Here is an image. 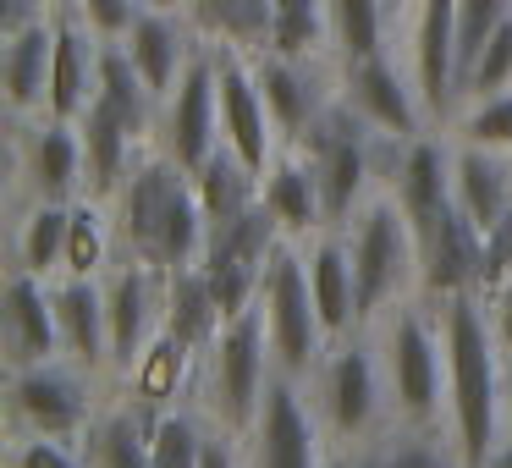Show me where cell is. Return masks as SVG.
<instances>
[{
    "instance_id": "24",
    "label": "cell",
    "mask_w": 512,
    "mask_h": 468,
    "mask_svg": "<svg viewBox=\"0 0 512 468\" xmlns=\"http://www.w3.org/2000/svg\"><path fill=\"white\" fill-rule=\"evenodd\" d=\"M50 61H56V17H39V23L6 34L0 83H6V105H12V116H45Z\"/></svg>"
},
{
    "instance_id": "15",
    "label": "cell",
    "mask_w": 512,
    "mask_h": 468,
    "mask_svg": "<svg viewBox=\"0 0 512 468\" xmlns=\"http://www.w3.org/2000/svg\"><path fill=\"white\" fill-rule=\"evenodd\" d=\"M17 171H23L28 193L45 204H72L89 193V171H83V133L78 122H56L39 116L17 144Z\"/></svg>"
},
{
    "instance_id": "40",
    "label": "cell",
    "mask_w": 512,
    "mask_h": 468,
    "mask_svg": "<svg viewBox=\"0 0 512 468\" xmlns=\"http://www.w3.org/2000/svg\"><path fill=\"white\" fill-rule=\"evenodd\" d=\"M138 0H78V17L94 28L100 39H127V28L138 23Z\"/></svg>"
},
{
    "instance_id": "22",
    "label": "cell",
    "mask_w": 512,
    "mask_h": 468,
    "mask_svg": "<svg viewBox=\"0 0 512 468\" xmlns=\"http://www.w3.org/2000/svg\"><path fill=\"white\" fill-rule=\"evenodd\" d=\"M149 435H155V419H149L138 402H127L122 391H116V397H105L100 413L89 419L78 452H83L89 468H155V446H149Z\"/></svg>"
},
{
    "instance_id": "36",
    "label": "cell",
    "mask_w": 512,
    "mask_h": 468,
    "mask_svg": "<svg viewBox=\"0 0 512 468\" xmlns=\"http://www.w3.org/2000/svg\"><path fill=\"white\" fill-rule=\"evenodd\" d=\"M457 144L490 149V155H512V89L485 94V100H468V111H457Z\"/></svg>"
},
{
    "instance_id": "17",
    "label": "cell",
    "mask_w": 512,
    "mask_h": 468,
    "mask_svg": "<svg viewBox=\"0 0 512 468\" xmlns=\"http://www.w3.org/2000/svg\"><path fill=\"white\" fill-rule=\"evenodd\" d=\"M193 386H199V353L177 331H166V325L149 336L144 358L116 380V391L127 402H138L149 419H160L166 408H182V397H193Z\"/></svg>"
},
{
    "instance_id": "43",
    "label": "cell",
    "mask_w": 512,
    "mask_h": 468,
    "mask_svg": "<svg viewBox=\"0 0 512 468\" xmlns=\"http://www.w3.org/2000/svg\"><path fill=\"white\" fill-rule=\"evenodd\" d=\"M39 17L45 12H39L34 0H6V12H0V39L17 34V28H28V23H39Z\"/></svg>"
},
{
    "instance_id": "20",
    "label": "cell",
    "mask_w": 512,
    "mask_h": 468,
    "mask_svg": "<svg viewBox=\"0 0 512 468\" xmlns=\"http://www.w3.org/2000/svg\"><path fill=\"white\" fill-rule=\"evenodd\" d=\"M303 265H309V292H314V309H320L325 331L347 336V331H364V314H358V281H353V254H347V237L342 226H325L320 237L303 243Z\"/></svg>"
},
{
    "instance_id": "5",
    "label": "cell",
    "mask_w": 512,
    "mask_h": 468,
    "mask_svg": "<svg viewBox=\"0 0 512 468\" xmlns=\"http://www.w3.org/2000/svg\"><path fill=\"white\" fill-rule=\"evenodd\" d=\"M276 375L270 364V336H265V314L243 309L221 325L210 347L199 353V386H193V408L226 435H248L259 419V402H265V386Z\"/></svg>"
},
{
    "instance_id": "31",
    "label": "cell",
    "mask_w": 512,
    "mask_h": 468,
    "mask_svg": "<svg viewBox=\"0 0 512 468\" xmlns=\"http://www.w3.org/2000/svg\"><path fill=\"white\" fill-rule=\"evenodd\" d=\"M111 248H122V243H116V221H105V199H94V193L72 199L67 270L61 276H105L111 270Z\"/></svg>"
},
{
    "instance_id": "46",
    "label": "cell",
    "mask_w": 512,
    "mask_h": 468,
    "mask_svg": "<svg viewBox=\"0 0 512 468\" xmlns=\"http://www.w3.org/2000/svg\"><path fill=\"white\" fill-rule=\"evenodd\" d=\"M144 12H177V6H193V0H138Z\"/></svg>"
},
{
    "instance_id": "37",
    "label": "cell",
    "mask_w": 512,
    "mask_h": 468,
    "mask_svg": "<svg viewBox=\"0 0 512 468\" xmlns=\"http://www.w3.org/2000/svg\"><path fill=\"white\" fill-rule=\"evenodd\" d=\"M512 89V17L490 34V45L479 50V61L468 67L463 78V100H485V94Z\"/></svg>"
},
{
    "instance_id": "39",
    "label": "cell",
    "mask_w": 512,
    "mask_h": 468,
    "mask_svg": "<svg viewBox=\"0 0 512 468\" xmlns=\"http://www.w3.org/2000/svg\"><path fill=\"white\" fill-rule=\"evenodd\" d=\"M6 468H89L78 441H56V435H12L6 446Z\"/></svg>"
},
{
    "instance_id": "18",
    "label": "cell",
    "mask_w": 512,
    "mask_h": 468,
    "mask_svg": "<svg viewBox=\"0 0 512 468\" xmlns=\"http://www.w3.org/2000/svg\"><path fill=\"white\" fill-rule=\"evenodd\" d=\"M56 320L61 353L72 364L111 380V320H105V276H56Z\"/></svg>"
},
{
    "instance_id": "44",
    "label": "cell",
    "mask_w": 512,
    "mask_h": 468,
    "mask_svg": "<svg viewBox=\"0 0 512 468\" xmlns=\"http://www.w3.org/2000/svg\"><path fill=\"white\" fill-rule=\"evenodd\" d=\"M501 424H507V441H512V353H507V397H501Z\"/></svg>"
},
{
    "instance_id": "28",
    "label": "cell",
    "mask_w": 512,
    "mask_h": 468,
    "mask_svg": "<svg viewBox=\"0 0 512 468\" xmlns=\"http://www.w3.org/2000/svg\"><path fill=\"white\" fill-rule=\"evenodd\" d=\"M193 17L210 45H232L243 56H265L276 34V0H193Z\"/></svg>"
},
{
    "instance_id": "10",
    "label": "cell",
    "mask_w": 512,
    "mask_h": 468,
    "mask_svg": "<svg viewBox=\"0 0 512 468\" xmlns=\"http://www.w3.org/2000/svg\"><path fill=\"white\" fill-rule=\"evenodd\" d=\"M210 56H215V94H221V138H226V149L265 182L270 160L281 155V144H276L281 133H276V122H270L265 94H259L254 56H243V50H232V45H210Z\"/></svg>"
},
{
    "instance_id": "6",
    "label": "cell",
    "mask_w": 512,
    "mask_h": 468,
    "mask_svg": "<svg viewBox=\"0 0 512 468\" xmlns=\"http://www.w3.org/2000/svg\"><path fill=\"white\" fill-rule=\"evenodd\" d=\"M347 254H353V281H358V314L364 325L386 320L397 303L419 298V232L397 193L380 188L353 221L342 226Z\"/></svg>"
},
{
    "instance_id": "32",
    "label": "cell",
    "mask_w": 512,
    "mask_h": 468,
    "mask_svg": "<svg viewBox=\"0 0 512 468\" xmlns=\"http://www.w3.org/2000/svg\"><path fill=\"white\" fill-rule=\"evenodd\" d=\"M380 468H463L452 430H419V424H391L375 441Z\"/></svg>"
},
{
    "instance_id": "16",
    "label": "cell",
    "mask_w": 512,
    "mask_h": 468,
    "mask_svg": "<svg viewBox=\"0 0 512 468\" xmlns=\"http://www.w3.org/2000/svg\"><path fill=\"white\" fill-rule=\"evenodd\" d=\"M342 100L353 105V111L364 116L369 127H380V133H391V138H419V133H430V116H424L419 83L402 78V72L386 61V50L347 67Z\"/></svg>"
},
{
    "instance_id": "21",
    "label": "cell",
    "mask_w": 512,
    "mask_h": 468,
    "mask_svg": "<svg viewBox=\"0 0 512 468\" xmlns=\"http://www.w3.org/2000/svg\"><path fill=\"white\" fill-rule=\"evenodd\" d=\"M254 78H259V94H265L270 105V122H276L281 144H303V133H309L314 122H320V111L336 100V94L320 89V78H314L303 61H287V56H254Z\"/></svg>"
},
{
    "instance_id": "29",
    "label": "cell",
    "mask_w": 512,
    "mask_h": 468,
    "mask_svg": "<svg viewBox=\"0 0 512 468\" xmlns=\"http://www.w3.org/2000/svg\"><path fill=\"white\" fill-rule=\"evenodd\" d=\"M193 188H199V204H204V221L210 226H226V221H237V215H248L259 204V177L226 144L193 171Z\"/></svg>"
},
{
    "instance_id": "42",
    "label": "cell",
    "mask_w": 512,
    "mask_h": 468,
    "mask_svg": "<svg viewBox=\"0 0 512 468\" xmlns=\"http://www.w3.org/2000/svg\"><path fill=\"white\" fill-rule=\"evenodd\" d=\"M485 309H490V325H496V342L512 353V276H507V281H501V287L485 298Z\"/></svg>"
},
{
    "instance_id": "38",
    "label": "cell",
    "mask_w": 512,
    "mask_h": 468,
    "mask_svg": "<svg viewBox=\"0 0 512 468\" xmlns=\"http://www.w3.org/2000/svg\"><path fill=\"white\" fill-rule=\"evenodd\" d=\"M512 17V0H457V39H463V78L479 61V50L490 45L501 23Z\"/></svg>"
},
{
    "instance_id": "35",
    "label": "cell",
    "mask_w": 512,
    "mask_h": 468,
    "mask_svg": "<svg viewBox=\"0 0 512 468\" xmlns=\"http://www.w3.org/2000/svg\"><path fill=\"white\" fill-rule=\"evenodd\" d=\"M380 28H386V0H331V39L347 67L380 56Z\"/></svg>"
},
{
    "instance_id": "30",
    "label": "cell",
    "mask_w": 512,
    "mask_h": 468,
    "mask_svg": "<svg viewBox=\"0 0 512 468\" xmlns=\"http://www.w3.org/2000/svg\"><path fill=\"white\" fill-rule=\"evenodd\" d=\"M67 226H72V204H45L34 199L28 221L17 226V270L56 281L67 270Z\"/></svg>"
},
{
    "instance_id": "8",
    "label": "cell",
    "mask_w": 512,
    "mask_h": 468,
    "mask_svg": "<svg viewBox=\"0 0 512 468\" xmlns=\"http://www.w3.org/2000/svg\"><path fill=\"white\" fill-rule=\"evenodd\" d=\"M100 375L72 358L28 364L6 375V413L12 435H56V441H83L89 419L100 413Z\"/></svg>"
},
{
    "instance_id": "3",
    "label": "cell",
    "mask_w": 512,
    "mask_h": 468,
    "mask_svg": "<svg viewBox=\"0 0 512 468\" xmlns=\"http://www.w3.org/2000/svg\"><path fill=\"white\" fill-rule=\"evenodd\" d=\"M314 413H320L325 435H331L336 452H358V446H375L391 430V386H386V364H380V342L375 331H347L331 342V353L320 358L309 380Z\"/></svg>"
},
{
    "instance_id": "25",
    "label": "cell",
    "mask_w": 512,
    "mask_h": 468,
    "mask_svg": "<svg viewBox=\"0 0 512 468\" xmlns=\"http://www.w3.org/2000/svg\"><path fill=\"white\" fill-rule=\"evenodd\" d=\"M122 45H127L138 78L149 83V94H155L160 105H166V94L182 83L188 61L199 56V50H193V34H188V28H182L171 12H138V23L127 28Z\"/></svg>"
},
{
    "instance_id": "12",
    "label": "cell",
    "mask_w": 512,
    "mask_h": 468,
    "mask_svg": "<svg viewBox=\"0 0 512 468\" xmlns=\"http://www.w3.org/2000/svg\"><path fill=\"white\" fill-rule=\"evenodd\" d=\"M413 83L424 116L435 127L457 122L463 105V39H457V0H419L413 17Z\"/></svg>"
},
{
    "instance_id": "2",
    "label": "cell",
    "mask_w": 512,
    "mask_h": 468,
    "mask_svg": "<svg viewBox=\"0 0 512 468\" xmlns=\"http://www.w3.org/2000/svg\"><path fill=\"white\" fill-rule=\"evenodd\" d=\"M116 243L127 259H144L155 270H182L199 265L204 243H210V221H204L193 171L177 166L166 149H144L116 188Z\"/></svg>"
},
{
    "instance_id": "33",
    "label": "cell",
    "mask_w": 512,
    "mask_h": 468,
    "mask_svg": "<svg viewBox=\"0 0 512 468\" xmlns=\"http://www.w3.org/2000/svg\"><path fill=\"white\" fill-rule=\"evenodd\" d=\"M331 34V0H276V34H270V56L309 61L325 50Z\"/></svg>"
},
{
    "instance_id": "11",
    "label": "cell",
    "mask_w": 512,
    "mask_h": 468,
    "mask_svg": "<svg viewBox=\"0 0 512 468\" xmlns=\"http://www.w3.org/2000/svg\"><path fill=\"white\" fill-rule=\"evenodd\" d=\"M105 320H111V380L144 358L149 336L166 325V270L127 259L105 270Z\"/></svg>"
},
{
    "instance_id": "47",
    "label": "cell",
    "mask_w": 512,
    "mask_h": 468,
    "mask_svg": "<svg viewBox=\"0 0 512 468\" xmlns=\"http://www.w3.org/2000/svg\"><path fill=\"white\" fill-rule=\"evenodd\" d=\"M485 468H512V441H501V446H496V457H490Z\"/></svg>"
},
{
    "instance_id": "26",
    "label": "cell",
    "mask_w": 512,
    "mask_h": 468,
    "mask_svg": "<svg viewBox=\"0 0 512 468\" xmlns=\"http://www.w3.org/2000/svg\"><path fill=\"white\" fill-rule=\"evenodd\" d=\"M452 199L490 237L512 199V155H490V149H474V144H457L452 138Z\"/></svg>"
},
{
    "instance_id": "49",
    "label": "cell",
    "mask_w": 512,
    "mask_h": 468,
    "mask_svg": "<svg viewBox=\"0 0 512 468\" xmlns=\"http://www.w3.org/2000/svg\"><path fill=\"white\" fill-rule=\"evenodd\" d=\"M402 6H408V0H386V12H402Z\"/></svg>"
},
{
    "instance_id": "1",
    "label": "cell",
    "mask_w": 512,
    "mask_h": 468,
    "mask_svg": "<svg viewBox=\"0 0 512 468\" xmlns=\"http://www.w3.org/2000/svg\"><path fill=\"white\" fill-rule=\"evenodd\" d=\"M446 336V424L463 468H485L496 446L507 441L501 424V397H507V347L496 342L485 298L463 292V298L435 303Z\"/></svg>"
},
{
    "instance_id": "41",
    "label": "cell",
    "mask_w": 512,
    "mask_h": 468,
    "mask_svg": "<svg viewBox=\"0 0 512 468\" xmlns=\"http://www.w3.org/2000/svg\"><path fill=\"white\" fill-rule=\"evenodd\" d=\"M199 468H248L243 435H226V430H215V424H210V441H204Z\"/></svg>"
},
{
    "instance_id": "4",
    "label": "cell",
    "mask_w": 512,
    "mask_h": 468,
    "mask_svg": "<svg viewBox=\"0 0 512 468\" xmlns=\"http://www.w3.org/2000/svg\"><path fill=\"white\" fill-rule=\"evenodd\" d=\"M380 342L391 386V424H419V430H452L446 424V336L435 303L408 298L369 325Z\"/></svg>"
},
{
    "instance_id": "34",
    "label": "cell",
    "mask_w": 512,
    "mask_h": 468,
    "mask_svg": "<svg viewBox=\"0 0 512 468\" xmlns=\"http://www.w3.org/2000/svg\"><path fill=\"white\" fill-rule=\"evenodd\" d=\"M204 441H210V419H204L199 408H166L155 419V435H149V446H155V468H199L204 457Z\"/></svg>"
},
{
    "instance_id": "9",
    "label": "cell",
    "mask_w": 512,
    "mask_h": 468,
    "mask_svg": "<svg viewBox=\"0 0 512 468\" xmlns=\"http://www.w3.org/2000/svg\"><path fill=\"white\" fill-rule=\"evenodd\" d=\"M243 452H248V468H331L336 446L325 435L303 380L281 375V369L270 375L259 419L243 435Z\"/></svg>"
},
{
    "instance_id": "7",
    "label": "cell",
    "mask_w": 512,
    "mask_h": 468,
    "mask_svg": "<svg viewBox=\"0 0 512 468\" xmlns=\"http://www.w3.org/2000/svg\"><path fill=\"white\" fill-rule=\"evenodd\" d=\"M259 314H265V336H270V364L292 380H309L320 369V358L331 353V331L314 309L303 243H281L270 254L265 287H259Z\"/></svg>"
},
{
    "instance_id": "23",
    "label": "cell",
    "mask_w": 512,
    "mask_h": 468,
    "mask_svg": "<svg viewBox=\"0 0 512 468\" xmlns=\"http://www.w3.org/2000/svg\"><path fill=\"white\" fill-rule=\"evenodd\" d=\"M94 94H100V45H89V23L56 17V61H50L45 116H56V122H83Z\"/></svg>"
},
{
    "instance_id": "14",
    "label": "cell",
    "mask_w": 512,
    "mask_h": 468,
    "mask_svg": "<svg viewBox=\"0 0 512 468\" xmlns=\"http://www.w3.org/2000/svg\"><path fill=\"white\" fill-rule=\"evenodd\" d=\"M0 347H6V369L50 364L61 353V320H56V287L34 270H17L0 287Z\"/></svg>"
},
{
    "instance_id": "27",
    "label": "cell",
    "mask_w": 512,
    "mask_h": 468,
    "mask_svg": "<svg viewBox=\"0 0 512 468\" xmlns=\"http://www.w3.org/2000/svg\"><path fill=\"white\" fill-rule=\"evenodd\" d=\"M221 325H226V314H221V303H215L204 270L199 265L166 270V331H177L193 353H204V347L221 336Z\"/></svg>"
},
{
    "instance_id": "13",
    "label": "cell",
    "mask_w": 512,
    "mask_h": 468,
    "mask_svg": "<svg viewBox=\"0 0 512 468\" xmlns=\"http://www.w3.org/2000/svg\"><path fill=\"white\" fill-rule=\"evenodd\" d=\"M221 94H215V56L199 50L182 72V83L166 94V111H160V149H166L177 166L199 171L204 160L221 149Z\"/></svg>"
},
{
    "instance_id": "19",
    "label": "cell",
    "mask_w": 512,
    "mask_h": 468,
    "mask_svg": "<svg viewBox=\"0 0 512 468\" xmlns=\"http://www.w3.org/2000/svg\"><path fill=\"white\" fill-rule=\"evenodd\" d=\"M259 199L270 204V215H276V226H281V237H287V243H309V237H320L325 226H331L320 177H314L309 155H303V149H292V144L270 160L265 182H259Z\"/></svg>"
},
{
    "instance_id": "45",
    "label": "cell",
    "mask_w": 512,
    "mask_h": 468,
    "mask_svg": "<svg viewBox=\"0 0 512 468\" xmlns=\"http://www.w3.org/2000/svg\"><path fill=\"white\" fill-rule=\"evenodd\" d=\"M347 468H380V463H375V446H358V452H347Z\"/></svg>"
},
{
    "instance_id": "48",
    "label": "cell",
    "mask_w": 512,
    "mask_h": 468,
    "mask_svg": "<svg viewBox=\"0 0 512 468\" xmlns=\"http://www.w3.org/2000/svg\"><path fill=\"white\" fill-rule=\"evenodd\" d=\"M331 468H347V452H336V457H331Z\"/></svg>"
}]
</instances>
